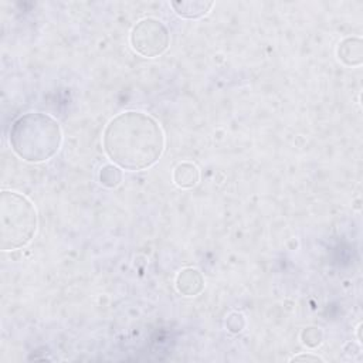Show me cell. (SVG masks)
Returning <instances> with one entry per match:
<instances>
[{
  "label": "cell",
  "instance_id": "4",
  "mask_svg": "<svg viewBox=\"0 0 363 363\" xmlns=\"http://www.w3.org/2000/svg\"><path fill=\"white\" fill-rule=\"evenodd\" d=\"M169 43L170 34L168 27L154 17L140 20L131 31L132 49L147 59L163 54L169 47Z\"/></svg>",
  "mask_w": 363,
  "mask_h": 363
},
{
  "label": "cell",
  "instance_id": "10",
  "mask_svg": "<svg viewBox=\"0 0 363 363\" xmlns=\"http://www.w3.org/2000/svg\"><path fill=\"white\" fill-rule=\"evenodd\" d=\"M301 338H302L304 345H306L309 348H316L323 343V332L320 328L311 327V328L304 329L301 334Z\"/></svg>",
  "mask_w": 363,
  "mask_h": 363
},
{
  "label": "cell",
  "instance_id": "8",
  "mask_svg": "<svg viewBox=\"0 0 363 363\" xmlns=\"http://www.w3.org/2000/svg\"><path fill=\"white\" fill-rule=\"evenodd\" d=\"M175 184L182 189H192L200 180V172L192 162H182L175 168L173 172Z\"/></svg>",
  "mask_w": 363,
  "mask_h": 363
},
{
  "label": "cell",
  "instance_id": "5",
  "mask_svg": "<svg viewBox=\"0 0 363 363\" xmlns=\"http://www.w3.org/2000/svg\"><path fill=\"white\" fill-rule=\"evenodd\" d=\"M176 288L186 297H195L205 288V280L200 272L195 268H185L179 272L176 279Z\"/></svg>",
  "mask_w": 363,
  "mask_h": 363
},
{
  "label": "cell",
  "instance_id": "3",
  "mask_svg": "<svg viewBox=\"0 0 363 363\" xmlns=\"http://www.w3.org/2000/svg\"><path fill=\"white\" fill-rule=\"evenodd\" d=\"M37 230V213L33 203L17 192L0 195V247L12 251L27 246Z\"/></svg>",
  "mask_w": 363,
  "mask_h": 363
},
{
  "label": "cell",
  "instance_id": "11",
  "mask_svg": "<svg viewBox=\"0 0 363 363\" xmlns=\"http://www.w3.org/2000/svg\"><path fill=\"white\" fill-rule=\"evenodd\" d=\"M298 360H312V362H324L320 356H312V355H299V356H294L291 359V362H298Z\"/></svg>",
  "mask_w": 363,
  "mask_h": 363
},
{
  "label": "cell",
  "instance_id": "2",
  "mask_svg": "<svg viewBox=\"0 0 363 363\" xmlns=\"http://www.w3.org/2000/svg\"><path fill=\"white\" fill-rule=\"evenodd\" d=\"M10 145L26 162L40 163L52 159L60 149V124L47 114L30 112L17 118L10 128Z\"/></svg>",
  "mask_w": 363,
  "mask_h": 363
},
{
  "label": "cell",
  "instance_id": "1",
  "mask_svg": "<svg viewBox=\"0 0 363 363\" xmlns=\"http://www.w3.org/2000/svg\"><path fill=\"white\" fill-rule=\"evenodd\" d=\"M104 149L119 168L144 170L154 166L163 154V131L154 117L141 111H126L107 125Z\"/></svg>",
  "mask_w": 363,
  "mask_h": 363
},
{
  "label": "cell",
  "instance_id": "6",
  "mask_svg": "<svg viewBox=\"0 0 363 363\" xmlns=\"http://www.w3.org/2000/svg\"><path fill=\"white\" fill-rule=\"evenodd\" d=\"M213 5V2H202V0H180L170 3L176 15L184 19H200L210 12Z\"/></svg>",
  "mask_w": 363,
  "mask_h": 363
},
{
  "label": "cell",
  "instance_id": "7",
  "mask_svg": "<svg viewBox=\"0 0 363 363\" xmlns=\"http://www.w3.org/2000/svg\"><path fill=\"white\" fill-rule=\"evenodd\" d=\"M338 57L346 66H360L363 61L362 40L359 37L345 38L338 47Z\"/></svg>",
  "mask_w": 363,
  "mask_h": 363
},
{
  "label": "cell",
  "instance_id": "9",
  "mask_svg": "<svg viewBox=\"0 0 363 363\" xmlns=\"http://www.w3.org/2000/svg\"><path fill=\"white\" fill-rule=\"evenodd\" d=\"M122 180L121 170L114 165H107L100 170V182L105 188H117Z\"/></svg>",
  "mask_w": 363,
  "mask_h": 363
}]
</instances>
